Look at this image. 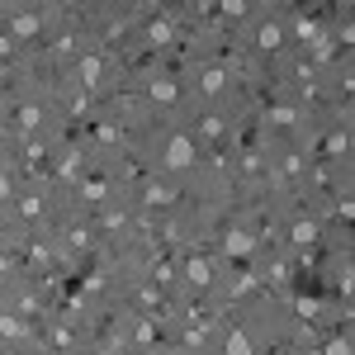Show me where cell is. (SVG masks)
Returning a JSON list of instances; mask_svg holds the SVG:
<instances>
[{
  "label": "cell",
  "mask_w": 355,
  "mask_h": 355,
  "mask_svg": "<svg viewBox=\"0 0 355 355\" xmlns=\"http://www.w3.org/2000/svg\"><path fill=\"white\" fill-rule=\"evenodd\" d=\"M266 123H275V128H294V123H299V110L275 105V110H266Z\"/></svg>",
  "instance_id": "obj_13"
},
{
  "label": "cell",
  "mask_w": 355,
  "mask_h": 355,
  "mask_svg": "<svg viewBox=\"0 0 355 355\" xmlns=\"http://www.w3.org/2000/svg\"><path fill=\"white\" fill-rule=\"evenodd\" d=\"M227 85H232L227 67H209V71L199 76V95H204V100H223V95H227Z\"/></svg>",
  "instance_id": "obj_2"
},
{
  "label": "cell",
  "mask_w": 355,
  "mask_h": 355,
  "mask_svg": "<svg viewBox=\"0 0 355 355\" xmlns=\"http://www.w3.org/2000/svg\"><path fill=\"white\" fill-rule=\"evenodd\" d=\"M147 38H152V43H166V38H171V24H166V19H162V24H152V28H147Z\"/></svg>",
  "instance_id": "obj_23"
},
{
  "label": "cell",
  "mask_w": 355,
  "mask_h": 355,
  "mask_svg": "<svg viewBox=\"0 0 355 355\" xmlns=\"http://www.w3.org/2000/svg\"><path fill=\"white\" fill-rule=\"evenodd\" d=\"M223 355H256V351H251L246 327H227V336H223Z\"/></svg>",
  "instance_id": "obj_9"
},
{
  "label": "cell",
  "mask_w": 355,
  "mask_h": 355,
  "mask_svg": "<svg viewBox=\"0 0 355 355\" xmlns=\"http://www.w3.org/2000/svg\"><path fill=\"white\" fill-rule=\"evenodd\" d=\"M289 242L294 246H318V223H294V227H289Z\"/></svg>",
  "instance_id": "obj_14"
},
{
  "label": "cell",
  "mask_w": 355,
  "mask_h": 355,
  "mask_svg": "<svg viewBox=\"0 0 355 355\" xmlns=\"http://www.w3.org/2000/svg\"><path fill=\"white\" fill-rule=\"evenodd\" d=\"M0 331H5V336H15V341H19V336H28V322H19V318H10V313H5V318H0Z\"/></svg>",
  "instance_id": "obj_17"
},
{
  "label": "cell",
  "mask_w": 355,
  "mask_h": 355,
  "mask_svg": "<svg viewBox=\"0 0 355 355\" xmlns=\"http://www.w3.org/2000/svg\"><path fill=\"white\" fill-rule=\"evenodd\" d=\"M223 251H227V256H251V251H256V237L242 232V227H227V232H223Z\"/></svg>",
  "instance_id": "obj_6"
},
{
  "label": "cell",
  "mask_w": 355,
  "mask_h": 355,
  "mask_svg": "<svg viewBox=\"0 0 355 355\" xmlns=\"http://www.w3.org/2000/svg\"><path fill=\"white\" fill-rule=\"evenodd\" d=\"M43 28V10H15L10 15V38H33Z\"/></svg>",
  "instance_id": "obj_3"
},
{
  "label": "cell",
  "mask_w": 355,
  "mask_h": 355,
  "mask_svg": "<svg viewBox=\"0 0 355 355\" xmlns=\"http://www.w3.org/2000/svg\"><path fill=\"white\" fill-rule=\"evenodd\" d=\"M185 284H194V289H209V284H214V266H209L204 256H185Z\"/></svg>",
  "instance_id": "obj_5"
},
{
  "label": "cell",
  "mask_w": 355,
  "mask_h": 355,
  "mask_svg": "<svg viewBox=\"0 0 355 355\" xmlns=\"http://www.w3.org/2000/svg\"><path fill=\"white\" fill-rule=\"evenodd\" d=\"M15 123H19V133H24V137H33L38 128H43V110H38V105H24V110L15 114Z\"/></svg>",
  "instance_id": "obj_12"
},
{
  "label": "cell",
  "mask_w": 355,
  "mask_h": 355,
  "mask_svg": "<svg viewBox=\"0 0 355 355\" xmlns=\"http://www.w3.org/2000/svg\"><path fill=\"white\" fill-rule=\"evenodd\" d=\"M294 28H299V38H303V43H318V33H322V28L313 24V19H299Z\"/></svg>",
  "instance_id": "obj_21"
},
{
  "label": "cell",
  "mask_w": 355,
  "mask_h": 355,
  "mask_svg": "<svg viewBox=\"0 0 355 355\" xmlns=\"http://www.w3.org/2000/svg\"><path fill=\"white\" fill-rule=\"evenodd\" d=\"M43 209H48V204H43L38 194H24V199H19V218H43Z\"/></svg>",
  "instance_id": "obj_16"
},
{
  "label": "cell",
  "mask_w": 355,
  "mask_h": 355,
  "mask_svg": "<svg viewBox=\"0 0 355 355\" xmlns=\"http://www.w3.org/2000/svg\"><path fill=\"white\" fill-rule=\"evenodd\" d=\"M204 322H209V318H204ZM204 341H209V331L199 327V322H194V327H185V346H194V351H199Z\"/></svg>",
  "instance_id": "obj_19"
},
{
  "label": "cell",
  "mask_w": 355,
  "mask_h": 355,
  "mask_svg": "<svg viewBox=\"0 0 355 355\" xmlns=\"http://www.w3.org/2000/svg\"><path fill=\"white\" fill-rule=\"evenodd\" d=\"M322 355H351V341L346 336H336V341H327V351Z\"/></svg>",
  "instance_id": "obj_24"
},
{
  "label": "cell",
  "mask_w": 355,
  "mask_h": 355,
  "mask_svg": "<svg viewBox=\"0 0 355 355\" xmlns=\"http://www.w3.org/2000/svg\"><path fill=\"white\" fill-rule=\"evenodd\" d=\"M76 71H81V90H100V71H105V57H100V53H81Z\"/></svg>",
  "instance_id": "obj_4"
},
{
  "label": "cell",
  "mask_w": 355,
  "mask_h": 355,
  "mask_svg": "<svg viewBox=\"0 0 355 355\" xmlns=\"http://www.w3.org/2000/svg\"><path fill=\"white\" fill-rule=\"evenodd\" d=\"M15 194V180H10V171H0V199H10Z\"/></svg>",
  "instance_id": "obj_28"
},
{
  "label": "cell",
  "mask_w": 355,
  "mask_h": 355,
  "mask_svg": "<svg viewBox=\"0 0 355 355\" xmlns=\"http://www.w3.org/2000/svg\"><path fill=\"white\" fill-rule=\"evenodd\" d=\"M133 336H137V346H152V341H157V322H147V318H137Z\"/></svg>",
  "instance_id": "obj_18"
},
{
  "label": "cell",
  "mask_w": 355,
  "mask_h": 355,
  "mask_svg": "<svg viewBox=\"0 0 355 355\" xmlns=\"http://www.w3.org/2000/svg\"><path fill=\"white\" fill-rule=\"evenodd\" d=\"M223 15H227V19H242L246 5H242V0H232V5H223Z\"/></svg>",
  "instance_id": "obj_26"
},
{
  "label": "cell",
  "mask_w": 355,
  "mask_h": 355,
  "mask_svg": "<svg viewBox=\"0 0 355 355\" xmlns=\"http://www.w3.org/2000/svg\"><path fill=\"white\" fill-rule=\"evenodd\" d=\"M190 166H194V142H190V133H171V137H166V152H162V171L185 175Z\"/></svg>",
  "instance_id": "obj_1"
},
{
  "label": "cell",
  "mask_w": 355,
  "mask_h": 355,
  "mask_svg": "<svg viewBox=\"0 0 355 355\" xmlns=\"http://www.w3.org/2000/svg\"><path fill=\"white\" fill-rule=\"evenodd\" d=\"M81 171H85V157H81V152H67V157L57 162V180L71 185V180H81Z\"/></svg>",
  "instance_id": "obj_10"
},
{
  "label": "cell",
  "mask_w": 355,
  "mask_h": 355,
  "mask_svg": "<svg viewBox=\"0 0 355 355\" xmlns=\"http://www.w3.org/2000/svg\"><path fill=\"white\" fill-rule=\"evenodd\" d=\"M279 43H284V28L275 24V19H266V24L256 28V48L261 53H279Z\"/></svg>",
  "instance_id": "obj_8"
},
{
  "label": "cell",
  "mask_w": 355,
  "mask_h": 355,
  "mask_svg": "<svg viewBox=\"0 0 355 355\" xmlns=\"http://www.w3.org/2000/svg\"><path fill=\"white\" fill-rule=\"evenodd\" d=\"M346 142H351L346 133H331V137H327V152H346Z\"/></svg>",
  "instance_id": "obj_25"
},
{
  "label": "cell",
  "mask_w": 355,
  "mask_h": 355,
  "mask_svg": "<svg viewBox=\"0 0 355 355\" xmlns=\"http://www.w3.org/2000/svg\"><path fill=\"white\" fill-rule=\"evenodd\" d=\"M142 204H147V209H166V204H175V190H171L166 180H147V185H142Z\"/></svg>",
  "instance_id": "obj_7"
},
{
  "label": "cell",
  "mask_w": 355,
  "mask_h": 355,
  "mask_svg": "<svg viewBox=\"0 0 355 355\" xmlns=\"http://www.w3.org/2000/svg\"><path fill=\"white\" fill-rule=\"evenodd\" d=\"M147 100H152V105H175V100H180V85L175 81H152L147 85Z\"/></svg>",
  "instance_id": "obj_11"
},
{
  "label": "cell",
  "mask_w": 355,
  "mask_h": 355,
  "mask_svg": "<svg viewBox=\"0 0 355 355\" xmlns=\"http://www.w3.org/2000/svg\"><path fill=\"white\" fill-rule=\"evenodd\" d=\"M81 199L100 204V199H105V180H90V185H81Z\"/></svg>",
  "instance_id": "obj_20"
},
{
  "label": "cell",
  "mask_w": 355,
  "mask_h": 355,
  "mask_svg": "<svg viewBox=\"0 0 355 355\" xmlns=\"http://www.w3.org/2000/svg\"><path fill=\"white\" fill-rule=\"evenodd\" d=\"M199 133H204V137H223V133H227V119H218V114H204V119H199Z\"/></svg>",
  "instance_id": "obj_15"
},
{
  "label": "cell",
  "mask_w": 355,
  "mask_h": 355,
  "mask_svg": "<svg viewBox=\"0 0 355 355\" xmlns=\"http://www.w3.org/2000/svg\"><path fill=\"white\" fill-rule=\"evenodd\" d=\"M294 308H299V318H318V313H322V303H318V299H299Z\"/></svg>",
  "instance_id": "obj_22"
},
{
  "label": "cell",
  "mask_w": 355,
  "mask_h": 355,
  "mask_svg": "<svg viewBox=\"0 0 355 355\" xmlns=\"http://www.w3.org/2000/svg\"><path fill=\"white\" fill-rule=\"evenodd\" d=\"M5 57H15V38H10V33H0V62H5Z\"/></svg>",
  "instance_id": "obj_27"
}]
</instances>
